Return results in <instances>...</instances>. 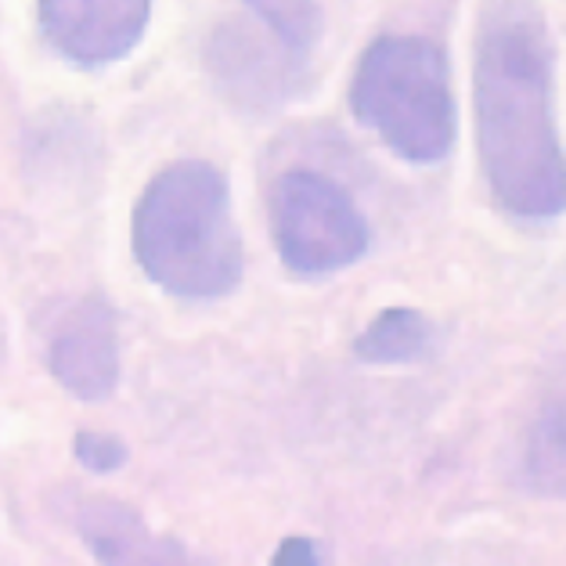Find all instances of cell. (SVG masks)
<instances>
[{
  "instance_id": "1",
  "label": "cell",
  "mask_w": 566,
  "mask_h": 566,
  "mask_svg": "<svg viewBox=\"0 0 566 566\" xmlns=\"http://www.w3.org/2000/svg\"><path fill=\"white\" fill-rule=\"evenodd\" d=\"M473 94L480 156L494 199L513 217L563 213L566 177L552 123V44L534 0H488L476 25Z\"/></svg>"
},
{
  "instance_id": "2",
  "label": "cell",
  "mask_w": 566,
  "mask_h": 566,
  "mask_svg": "<svg viewBox=\"0 0 566 566\" xmlns=\"http://www.w3.org/2000/svg\"><path fill=\"white\" fill-rule=\"evenodd\" d=\"M134 256L159 289L185 300H217L239 285L242 239L217 167L185 159L151 177L134 210Z\"/></svg>"
},
{
  "instance_id": "3",
  "label": "cell",
  "mask_w": 566,
  "mask_h": 566,
  "mask_svg": "<svg viewBox=\"0 0 566 566\" xmlns=\"http://www.w3.org/2000/svg\"><path fill=\"white\" fill-rule=\"evenodd\" d=\"M350 108L400 159L430 167L454 145L448 59L426 36H379L354 69Z\"/></svg>"
},
{
  "instance_id": "4",
  "label": "cell",
  "mask_w": 566,
  "mask_h": 566,
  "mask_svg": "<svg viewBox=\"0 0 566 566\" xmlns=\"http://www.w3.org/2000/svg\"><path fill=\"white\" fill-rule=\"evenodd\" d=\"M271 231L282 260L300 274H333L368 250V220L333 177L289 170L271 188Z\"/></svg>"
},
{
  "instance_id": "5",
  "label": "cell",
  "mask_w": 566,
  "mask_h": 566,
  "mask_svg": "<svg viewBox=\"0 0 566 566\" xmlns=\"http://www.w3.org/2000/svg\"><path fill=\"white\" fill-rule=\"evenodd\" d=\"M48 44L84 69H102L142 44L151 0H36Z\"/></svg>"
},
{
  "instance_id": "6",
  "label": "cell",
  "mask_w": 566,
  "mask_h": 566,
  "mask_svg": "<svg viewBox=\"0 0 566 566\" xmlns=\"http://www.w3.org/2000/svg\"><path fill=\"white\" fill-rule=\"evenodd\" d=\"M51 371L80 400H102L116 390L119 347L116 314L102 300H84L62 317L51 343Z\"/></svg>"
},
{
  "instance_id": "7",
  "label": "cell",
  "mask_w": 566,
  "mask_h": 566,
  "mask_svg": "<svg viewBox=\"0 0 566 566\" xmlns=\"http://www.w3.org/2000/svg\"><path fill=\"white\" fill-rule=\"evenodd\" d=\"M73 516L84 545L102 566H202L177 537L156 534L130 505L105 494L80 499Z\"/></svg>"
},
{
  "instance_id": "8",
  "label": "cell",
  "mask_w": 566,
  "mask_h": 566,
  "mask_svg": "<svg viewBox=\"0 0 566 566\" xmlns=\"http://www.w3.org/2000/svg\"><path fill=\"white\" fill-rule=\"evenodd\" d=\"M430 343V325L426 317L411 307H390L357 336L354 350L361 361L371 365H405L416 361Z\"/></svg>"
},
{
  "instance_id": "9",
  "label": "cell",
  "mask_w": 566,
  "mask_h": 566,
  "mask_svg": "<svg viewBox=\"0 0 566 566\" xmlns=\"http://www.w3.org/2000/svg\"><path fill=\"white\" fill-rule=\"evenodd\" d=\"M245 8L264 19L271 33L296 54H307L322 40V8H317V0H245Z\"/></svg>"
},
{
  "instance_id": "10",
  "label": "cell",
  "mask_w": 566,
  "mask_h": 566,
  "mask_svg": "<svg viewBox=\"0 0 566 566\" xmlns=\"http://www.w3.org/2000/svg\"><path fill=\"white\" fill-rule=\"evenodd\" d=\"M73 448H76V459L87 469H94V473H108V469L123 465V459H127V448L108 433H91V430L76 433Z\"/></svg>"
},
{
  "instance_id": "11",
  "label": "cell",
  "mask_w": 566,
  "mask_h": 566,
  "mask_svg": "<svg viewBox=\"0 0 566 566\" xmlns=\"http://www.w3.org/2000/svg\"><path fill=\"white\" fill-rule=\"evenodd\" d=\"M271 566H322L317 563V548L311 537H285L274 552Z\"/></svg>"
}]
</instances>
